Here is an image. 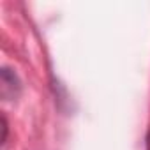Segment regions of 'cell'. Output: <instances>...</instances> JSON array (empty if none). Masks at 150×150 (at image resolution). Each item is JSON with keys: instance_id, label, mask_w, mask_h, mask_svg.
I'll return each instance as SVG.
<instances>
[{"instance_id": "6da1fadb", "label": "cell", "mask_w": 150, "mask_h": 150, "mask_svg": "<svg viewBox=\"0 0 150 150\" xmlns=\"http://www.w3.org/2000/svg\"><path fill=\"white\" fill-rule=\"evenodd\" d=\"M21 92V83L16 76V72L11 71L9 67H2L0 72V94L6 101H13L20 96Z\"/></svg>"}, {"instance_id": "7a4b0ae2", "label": "cell", "mask_w": 150, "mask_h": 150, "mask_svg": "<svg viewBox=\"0 0 150 150\" xmlns=\"http://www.w3.org/2000/svg\"><path fill=\"white\" fill-rule=\"evenodd\" d=\"M2 131H4V134H2V143H6V139H7V120H6V117H2Z\"/></svg>"}]
</instances>
